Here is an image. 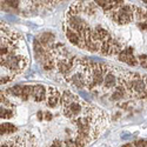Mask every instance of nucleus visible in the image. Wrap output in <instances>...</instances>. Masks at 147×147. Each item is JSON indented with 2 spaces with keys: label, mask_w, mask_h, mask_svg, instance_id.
Returning a JSON list of instances; mask_svg holds the SVG:
<instances>
[{
  "label": "nucleus",
  "mask_w": 147,
  "mask_h": 147,
  "mask_svg": "<svg viewBox=\"0 0 147 147\" xmlns=\"http://www.w3.org/2000/svg\"><path fill=\"white\" fill-rule=\"evenodd\" d=\"M126 146H145V147H147V140H138L133 144H127Z\"/></svg>",
  "instance_id": "26"
},
{
  "label": "nucleus",
  "mask_w": 147,
  "mask_h": 147,
  "mask_svg": "<svg viewBox=\"0 0 147 147\" xmlns=\"http://www.w3.org/2000/svg\"><path fill=\"white\" fill-rule=\"evenodd\" d=\"M121 44L115 40V39H109L107 41H102L101 42V47H100V53L102 55H114V54H119L121 52Z\"/></svg>",
  "instance_id": "3"
},
{
  "label": "nucleus",
  "mask_w": 147,
  "mask_h": 147,
  "mask_svg": "<svg viewBox=\"0 0 147 147\" xmlns=\"http://www.w3.org/2000/svg\"><path fill=\"white\" fill-rule=\"evenodd\" d=\"M32 98L36 102H41L45 99H47V90L45 88L44 85H35L33 88Z\"/></svg>",
  "instance_id": "10"
},
{
  "label": "nucleus",
  "mask_w": 147,
  "mask_h": 147,
  "mask_svg": "<svg viewBox=\"0 0 147 147\" xmlns=\"http://www.w3.org/2000/svg\"><path fill=\"white\" fill-rule=\"evenodd\" d=\"M146 90H147V88H146Z\"/></svg>",
  "instance_id": "34"
},
{
  "label": "nucleus",
  "mask_w": 147,
  "mask_h": 147,
  "mask_svg": "<svg viewBox=\"0 0 147 147\" xmlns=\"http://www.w3.org/2000/svg\"><path fill=\"white\" fill-rule=\"evenodd\" d=\"M11 80H13V76H1V85H5Z\"/></svg>",
  "instance_id": "28"
},
{
  "label": "nucleus",
  "mask_w": 147,
  "mask_h": 147,
  "mask_svg": "<svg viewBox=\"0 0 147 147\" xmlns=\"http://www.w3.org/2000/svg\"><path fill=\"white\" fill-rule=\"evenodd\" d=\"M118 57H119V60L121 63H126L129 66H137L139 64L138 58H136L133 54L132 47H128L127 50H121V52L118 54Z\"/></svg>",
  "instance_id": "5"
},
{
  "label": "nucleus",
  "mask_w": 147,
  "mask_h": 147,
  "mask_svg": "<svg viewBox=\"0 0 147 147\" xmlns=\"http://www.w3.org/2000/svg\"><path fill=\"white\" fill-rule=\"evenodd\" d=\"M95 5H96V4H93V3L85 4V9H84V12H86V14H88V16H93V14H95V13H96Z\"/></svg>",
  "instance_id": "24"
},
{
  "label": "nucleus",
  "mask_w": 147,
  "mask_h": 147,
  "mask_svg": "<svg viewBox=\"0 0 147 147\" xmlns=\"http://www.w3.org/2000/svg\"><path fill=\"white\" fill-rule=\"evenodd\" d=\"M22 88H24V86H21V85H16V86L8 88L7 92H8L9 94H12L13 96H18V98H20L21 94H22Z\"/></svg>",
  "instance_id": "22"
},
{
  "label": "nucleus",
  "mask_w": 147,
  "mask_h": 147,
  "mask_svg": "<svg viewBox=\"0 0 147 147\" xmlns=\"http://www.w3.org/2000/svg\"><path fill=\"white\" fill-rule=\"evenodd\" d=\"M67 81H69L77 88H84L87 85V76L84 72H77L67 78Z\"/></svg>",
  "instance_id": "6"
},
{
  "label": "nucleus",
  "mask_w": 147,
  "mask_h": 147,
  "mask_svg": "<svg viewBox=\"0 0 147 147\" xmlns=\"http://www.w3.org/2000/svg\"><path fill=\"white\" fill-rule=\"evenodd\" d=\"M126 86L124 87L122 85H120V86H118L117 87V90H115V92L111 95V100H113V101H118V100H120V99H122V98L125 96V94H126Z\"/></svg>",
  "instance_id": "17"
},
{
  "label": "nucleus",
  "mask_w": 147,
  "mask_h": 147,
  "mask_svg": "<svg viewBox=\"0 0 147 147\" xmlns=\"http://www.w3.org/2000/svg\"><path fill=\"white\" fill-rule=\"evenodd\" d=\"M138 60H139V64L144 67V68H147V55L146 54H140L138 57Z\"/></svg>",
  "instance_id": "25"
},
{
  "label": "nucleus",
  "mask_w": 147,
  "mask_h": 147,
  "mask_svg": "<svg viewBox=\"0 0 147 147\" xmlns=\"http://www.w3.org/2000/svg\"><path fill=\"white\" fill-rule=\"evenodd\" d=\"M74 100H77V96L73 94L71 91H65L63 94H61L60 102H61V105H63V107H65V106H67L68 104H71L72 101H74Z\"/></svg>",
  "instance_id": "15"
},
{
  "label": "nucleus",
  "mask_w": 147,
  "mask_h": 147,
  "mask_svg": "<svg viewBox=\"0 0 147 147\" xmlns=\"http://www.w3.org/2000/svg\"><path fill=\"white\" fill-rule=\"evenodd\" d=\"M66 38L68 39V41L72 45L78 46L80 48H85V41L82 40L81 35L78 32H76L74 30H72L69 26H67V28H66Z\"/></svg>",
  "instance_id": "7"
},
{
  "label": "nucleus",
  "mask_w": 147,
  "mask_h": 147,
  "mask_svg": "<svg viewBox=\"0 0 147 147\" xmlns=\"http://www.w3.org/2000/svg\"><path fill=\"white\" fill-rule=\"evenodd\" d=\"M76 58L73 57L71 59H65V60H60L59 63L57 64V67H58V71L61 73L63 76H67L71 73V71L74 67V64H76Z\"/></svg>",
  "instance_id": "8"
},
{
  "label": "nucleus",
  "mask_w": 147,
  "mask_h": 147,
  "mask_svg": "<svg viewBox=\"0 0 147 147\" xmlns=\"http://www.w3.org/2000/svg\"><path fill=\"white\" fill-rule=\"evenodd\" d=\"M27 65V59L16 53V51L9 52L7 55L1 57V67H6L13 73L21 72Z\"/></svg>",
  "instance_id": "2"
},
{
  "label": "nucleus",
  "mask_w": 147,
  "mask_h": 147,
  "mask_svg": "<svg viewBox=\"0 0 147 147\" xmlns=\"http://www.w3.org/2000/svg\"><path fill=\"white\" fill-rule=\"evenodd\" d=\"M19 3L20 0H1V7L5 11H12L18 8Z\"/></svg>",
  "instance_id": "16"
},
{
  "label": "nucleus",
  "mask_w": 147,
  "mask_h": 147,
  "mask_svg": "<svg viewBox=\"0 0 147 147\" xmlns=\"http://www.w3.org/2000/svg\"><path fill=\"white\" fill-rule=\"evenodd\" d=\"M61 144H63V142H61L60 140H55V141H53V142H52V145H51V146H63Z\"/></svg>",
  "instance_id": "30"
},
{
  "label": "nucleus",
  "mask_w": 147,
  "mask_h": 147,
  "mask_svg": "<svg viewBox=\"0 0 147 147\" xmlns=\"http://www.w3.org/2000/svg\"><path fill=\"white\" fill-rule=\"evenodd\" d=\"M33 88H34V86H31V85H24L22 94L20 96V99L24 101H27L33 94Z\"/></svg>",
  "instance_id": "19"
},
{
  "label": "nucleus",
  "mask_w": 147,
  "mask_h": 147,
  "mask_svg": "<svg viewBox=\"0 0 147 147\" xmlns=\"http://www.w3.org/2000/svg\"><path fill=\"white\" fill-rule=\"evenodd\" d=\"M38 40L45 46V47H48V46H52L54 40H55V36L53 33L51 32H44L41 33L39 36H38Z\"/></svg>",
  "instance_id": "11"
},
{
  "label": "nucleus",
  "mask_w": 147,
  "mask_h": 147,
  "mask_svg": "<svg viewBox=\"0 0 147 147\" xmlns=\"http://www.w3.org/2000/svg\"><path fill=\"white\" fill-rule=\"evenodd\" d=\"M107 14L118 25H127L134 19V7L124 4L118 8L107 12Z\"/></svg>",
  "instance_id": "1"
},
{
  "label": "nucleus",
  "mask_w": 147,
  "mask_h": 147,
  "mask_svg": "<svg viewBox=\"0 0 147 147\" xmlns=\"http://www.w3.org/2000/svg\"><path fill=\"white\" fill-rule=\"evenodd\" d=\"M61 100V94L55 87H48L47 90V105L50 107H55Z\"/></svg>",
  "instance_id": "9"
},
{
  "label": "nucleus",
  "mask_w": 147,
  "mask_h": 147,
  "mask_svg": "<svg viewBox=\"0 0 147 147\" xmlns=\"http://www.w3.org/2000/svg\"><path fill=\"white\" fill-rule=\"evenodd\" d=\"M0 115H1V119H11L13 117V112L8 109L6 106H1V109H0Z\"/></svg>",
  "instance_id": "23"
},
{
  "label": "nucleus",
  "mask_w": 147,
  "mask_h": 147,
  "mask_svg": "<svg viewBox=\"0 0 147 147\" xmlns=\"http://www.w3.org/2000/svg\"><path fill=\"white\" fill-rule=\"evenodd\" d=\"M141 1H144V3H146V4H147V0H141Z\"/></svg>",
  "instance_id": "33"
},
{
  "label": "nucleus",
  "mask_w": 147,
  "mask_h": 147,
  "mask_svg": "<svg viewBox=\"0 0 147 147\" xmlns=\"http://www.w3.org/2000/svg\"><path fill=\"white\" fill-rule=\"evenodd\" d=\"M117 77L113 74L112 72H107L105 74V79H104V86L105 88H113L117 85Z\"/></svg>",
  "instance_id": "14"
},
{
  "label": "nucleus",
  "mask_w": 147,
  "mask_h": 147,
  "mask_svg": "<svg viewBox=\"0 0 147 147\" xmlns=\"http://www.w3.org/2000/svg\"><path fill=\"white\" fill-rule=\"evenodd\" d=\"M100 47H101V41H96V40H93L91 38H87L85 39V48L90 52H99L100 51Z\"/></svg>",
  "instance_id": "12"
},
{
  "label": "nucleus",
  "mask_w": 147,
  "mask_h": 147,
  "mask_svg": "<svg viewBox=\"0 0 147 147\" xmlns=\"http://www.w3.org/2000/svg\"><path fill=\"white\" fill-rule=\"evenodd\" d=\"M111 0H95V4H96V6H100V7H105Z\"/></svg>",
  "instance_id": "27"
},
{
  "label": "nucleus",
  "mask_w": 147,
  "mask_h": 147,
  "mask_svg": "<svg viewBox=\"0 0 147 147\" xmlns=\"http://www.w3.org/2000/svg\"><path fill=\"white\" fill-rule=\"evenodd\" d=\"M34 1H36V3H41V1H45V0H34Z\"/></svg>",
  "instance_id": "32"
},
{
  "label": "nucleus",
  "mask_w": 147,
  "mask_h": 147,
  "mask_svg": "<svg viewBox=\"0 0 147 147\" xmlns=\"http://www.w3.org/2000/svg\"><path fill=\"white\" fill-rule=\"evenodd\" d=\"M52 118H53V115H52L50 112H45V117H44L45 120H48V121H50V120H52Z\"/></svg>",
  "instance_id": "29"
},
{
  "label": "nucleus",
  "mask_w": 147,
  "mask_h": 147,
  "mask_svg": "<svg viewBox=\"0 0 147 147\" xmlns=\"http://www.w3.org/2000/svg\"><path fill=\"white\" fill-rule=\"evenodd\" d=\"M84 108H85V105L81 104L77 99V100L72 101L71 104H68L67 106L64 107V114H65V117L73 119V118H77L78 115H80L84 111Z\"/></svg>",
  "instance_id": "4"
},
{
  "label": "nucleus",
  "mask_w": 147,
  "mask_h": 147,
  "mask_svg": "<svg viewBox=\"0 0 147 147\" xmlns=\"http://www.w3.org/2000/svg\"><path fill=\"white\" fill-rule=\"evenodd\" d=\"M18 132V127L12 125V124H1V127H0V133L1 136H7V134H12Z\"/></svg>",
  "instance_id": "18"
},
{
  "label": "nucleus",
  "mask_w": 147,
  "mask_h": 147,
  "mask_svg": "<svg viewBox=\"0 0 147 147\" xmlns=\"http://www.w3.org/2000/svg\"><path fill=\"white\" fill-rule=\"evenodd\" d=\"M95 30H96V33H98V35H99V39L101 40V42L102 41H107V40H109V39L112 38L111 33H109L107 30H105V28H102L100 26L95 27Z\"/></svg>",
  "instance_id": "20"
},
{
  "label": "nucleus",
  "mask_w": 147,
  "mask_h": 147,
  "mask_svg": "<svg viewBox=\"0 0 147 147\" xmlns=\"http://www.w3.org/2000/svg\"><path fill=\"white\" fill-rule=\"evenodd\" d=\"M84 9H85V3L82 0H77V1H74L71 5L67 14H80L84 12Z\"/></svg>",
  "instance_id": "13"
},
{
  "label": "nucleus",
  "mask_w": 147,
  "mask_h": 147,
  "mask_svg": "<svg viewBox=\"0 0 147 147\" xmlns=\"http://www.w3.org/2000/svg\"><path fill=\"white\" fill-rule=\"evenodd\" d=\"M36 117H38V120H42L44 119V113L42 112H38L36 113Z\"/></svg>",
  "instance_id": "31"
},
{
  "label": "nucleus",
  "mask_w": 147,
  "mask_h": 147,
  "mask_svg": "<svg viewBox=\"0 0 147 147\" xmlns=\"http://www.w3.org/2000/svg\"><path fill=\"white\" fill-rule=\"evenodd\" d=\"M134 17L139 21H146L147 20V9H144L141 7H134Z\"/></svg>",
  "instance_id": "21"
}]
</instances>
